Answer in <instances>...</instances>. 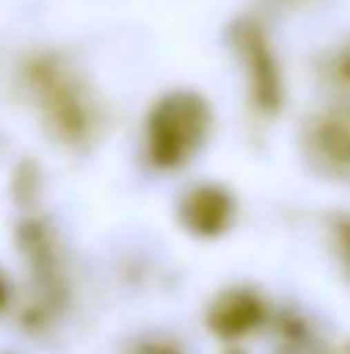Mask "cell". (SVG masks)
Instances as JSON below:
<instances>
[{"instance_id": "1", "label": "cell", "mask_w": 350, "mask_h": 354, "mask_svg": "<svg viewBox=\"0 0 350 354\" xmlns=\"http://www.w3.org/2000/svg\"><path fill=\"white\" fill-rule=\"evenodd\" d=\"M210 104L196 90H172L148 114V158L162 172L182 169L210 134Z\"/></svg>"}, {"instance_id": "2", "label": "cell", "mask_w": 350, "mask_h": 354, "mask_svg": "<svg viewBox=\"0 0 350 354\" xmlns=\"http://www.w3.org/2000/svg\"><path fill=\"white\" fill-rule=\"evenodd\" d=\"M28 76H31L38 107H41L45 120L52 124V131L69 145L90 141V134L97 127V107H93L86 86L72 76V69L62 66L59 59H38Z\"/></svg>"}, {"instance_id": "3", "label": "cell", "mask_w": 350, "mask_h": 354, "mask_svg": "<svg viewBox=\"0 0 350 354\" xmlns=\"http://www.w3.org/2000/svg\"><path fill=\"white\" fill-rule=\"evenodd\" d=\"M233 48H237L244 80H247L251 104L261 114H275L282 107V69H278V59H275V48L264 28L254 17H244L233 28Z\"/></svg>"}, {"instance_id": "4", "label": "cell", "mask_w": 350, "mask_h": 354, "mask_svg": "<svg viewBox=\"0 0 350 354\" xmlns=\"http://www.w3.org/2000/svg\"><path fill=\"white\" fill-rule=\"evenodd\" d=\"M237 217V203L227 186L217 183H200L182 193L179 200V221L189 234L196 237H220L231 231Z\"/></svg>"}, {"instance_id": "5", "label": "cell", "mask_w": 350, "mask_h": 354, "mask_svg": "<svg viewBox=\"0 0 350 354\" xmlns=\"http://www.w3.org/2000/svg\"><path fill=\"white\" fill-rule=\"evenodd\" d=\"M302 148L306 158L313 162V169L327 172V176H350V120L340 114H323V118L309 120L306 134H302Z\"/></svg>"}, {"instance_id": "6", "label": "cell", "mask_w": 350, "mask_h": 354, "mask_svg": "<svg viewBox=\"0 0 350 354\" xmlns=\"http://www.w3.org/2000/svg\"><path fill=\"white\" fill-rule=\"evenodd\" d=\"M268 317V306L264 299L254 292V289H244V286H233V289H224L210 313H206V324L217 337H227V341H237V337H247L254 334Z\"/></svg>"}, {"instance_id": "7", "label": "cell", "mask_w": 350, "mask_h": 354, "mask_svg": "<svg viewBox=\"0 0 350 354\" xmlns=\"http://www.w3.org/2000/svg\"><path fill=\"white\" fill-rule=\"evenodd\" d=\"M330 80H333L337 90H344L350 97V41L333 55V62H330Z\"/></svg>"}, {"instance_id": "8", "label": "cell", "mask_w": 350, "mask_h": 354, "mask_svg": "<svg viewBox=\"0 0 350 354\" xmlns=\"http://www.w3.org/2000/svg\"><path fill=\"white\" fill-rule=\"evenodd\" d=\"M333 234H337V251H340V258H344L347 275H350V217H340V221H337Z\"/></svg>"}, {"instance_id": "9", "label": "cell", "mask_w": 350, "mask_h": 354, "mask_svg": "<svg viewBox=\"0 0 350 354\" xmlns=\"http://www.w3.org/2000/svg\"><path fill=\"white\" fill-rule=\"evenodd\" d=\"M0 303H3V282H0Z\"/></svg>"}]
</instances>
